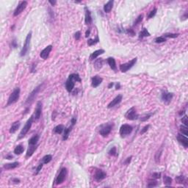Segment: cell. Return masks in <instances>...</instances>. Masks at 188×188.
Returning <instances> with one entry per match:
<instances>
[{
  "instance_id": "db71d44e",
  "label": "cell",
  "mask_w": 188,
  "mask_h": 188,
  "mask_svg": "<svg viewBox=\"0 0 188 188\" xmlns=\"http://www.w3.org/2000/svg\"><path fill=\"white\" fill-rule=\"evenodd\" d=\"M11 46H12L13 48H14V49H15V48L18 46L17 41H16V39H15V38H14L13 40H12V41H11Z\"/></svg>"
},
{
  "instance_id": "f6af8a7d",
  "label": "cell",
  "mask_w": 188,
  "mask_h": 188,
  "mask_svg": "<svg viewBox=\"0 0 188 188\" xmlns=\"http://www.w3.org/2000/svg\"><path fill=\"white\" fill-rule=\"evenodd\" d=\"M126 33L129 35L130 36H135V32L134 31V29H131V28L126 29Z\"/></svg>"
},
{
  "instance_id": "30bf717a",
  "label": "cell",
  "mask_w": 188,
  "mask_h": 188,
  "mask_svg": "<svg viewBox=\"0 0 188 188\" xmlns=\"http://www.w3.org/2000/svg\"><path fill=\"white\" fill-rule=\"evenodd\" d=\"M112 129V125L111 124H104V125H102L101 126V129L99 131V133L101 136L103 137H107L109 134L111 132Z\"/></svg>"
},
{
  "instance_id": "3957f363",
  "label": "cell",
  "mask_w": 188,
  "mask_h": 188,
  "mask_svg": "<svg viewBox=\"0 0 188 188\" xmlns=\"http://www.w3.org/2000/svg\"><path fill=\"white\" fill-rule=\"evenodd\" d=\"M31 38H32V32H29V33L27 34V37H26L24 46H23L22 51L20 52V57H24L28 53L29 49V46H30Z\"/></svg>"
},
{
  "instance_id": "ba28073f",
  "label": "cell",
  "mask_w": 188,
  "mask_h": 188,
  "mask_svg": "<svg viewBox=\"0 0 188 188\" xmlns=\"http://www.w3.org/2000/svg\"><path fill=\"white\" fill-rule=\"evenodd\" d=\"M174 98V93H169L166 90H162L161 94V99L165 104H169L171 100Z\"/></svg>"
},
{
  "instance_id": "8d00e7d4",
  "label": "cell",
  "mask_w": 188,
  "mask_h": 188,
  "mask_svg": "<svg viewBox=\"0 0 188 188\" xmlns=\"http://www.w3.org/2000/svg\"><path fill=\"white\" fill-rule=\"evenodd\" d=\"M52 159V156L51 154H47L46 156H44L42 159V162L44 164H48L49 162H50Z\"/></svg>"
},
{
  "instance_id": "d6a6232c",
  "label": "cell",
  "mask_w": 188,
  "mask_h": 188,
  "mask_svg": "<svg viewBox=\"0 0 188 188\" xmlns=\"http://www.w3.org/2000/svg\"><path fill=\"white\" fill-rule=\"evenodd\" d=\"M68 78L71 79L72 80H73L74 82H82V80L80 78V75L78 73H71L69 75Z\"/></svg>"
},
{
  "instance_id": "ffe728a7",
  "label": "cell",
  "mask_w": 188,
  "mask_h": 188,
  "mask_svg": "<svg viewBox=\"0 0 188 188\" xmlns=\"http://www.w3.org/2000/svg\"><path fill=\"white\" fill-rule=\"evenodd\" d=\"M104 52H105V51L104 50V49H98V50L95 51H93L90 54V60H93L95 59H96L99 56H100L101 54H103Z\"/></svg>"
},
{
  "instance_id": "8fae6325",
  "label": "cell",
  "mask_w": 188,
  "mask_h": 188,
  "mask_svg": "<svg viewBox=\"0 0 188 188\" xmlns=\"http://www.w3.org/2000/svg\"><path fill=\"white\" fill-rule=\"evenodd\" d=\"M66 176H67V169L63 167L60 174L58 176V177L56 178V180H55V182H56V184H61L63 181H65V178H66Z\"/></svg>"
},
{
  "instance_id": "f5cc1de1",
  "label": "cell",
  "mask_w": 188,
  "mask_h": 188,
  "mask_svg": "<svg viewBox=\"0 0 188 188\" xmlns=\"http://www.w3.org/2000/svg\"><path fill=\"white\" fill-rule=\"evenodd\" d=\"M43 165H44V163H43V162L38 165V166L37 167L36 173H35V174H38V173L41 171V169H42V167H43Z\"/></svg>"
},
{
  "instance_id": "6da1fadb",
  "label": "cell",
  "mask_w": 188,
  "mask_h": 188,
  "mask_svg": "<svg viewBox=\"0 0 188 188\" xmlns=\"http://www.w3.org/2000/svg\"><path fill=\"white\" fill-rule=\"evenodd\" d=\"M20 88L19 87H16L13 90V91L11 93V94L10 95L9 98H8V100H7V103L6 104V107L7 106H10V105H12L15 103H16L18 99H19V96H20Z\"/></svg>"
},
{
  "instance_id": "ac0fdd59",
  "label": "cell",
  "mask_w": 188,
  "mask_h": 188,
  "mask_svg": "<svg viewBox=\"0 0 188 188\" xmlns=\"http://www.w3.org/2000/svg\"><path fill=\"white\" fill-rule=\"evenodd\" d=\"M85 24H90L92 23V16H91V12L87 7H85Z\"/></svg>"
},
{
  "instance_id": "7bdbcfd3",
  "label": "cell",
  "mask_w": 188,
  "mask_h": 188,
  "mask_svg": "<svg viewBox=\"0 0 188 188\" xmlns=\"http://www.w3.org/2000/svg\"><path fill=\"white\" fill-rule=\"evenodd\" d=\"M157 44H161V43H164V42H165L166 41V38L165 37H164L163 36H161V37H157L156 39H155V41H154Z\"/></svg>"
},
{
  "instance_id": "52a82bcc",
  "label": "cell",
  "mask_w": 188,
  "mask_h": 188,
  "mask_svg": "<svg viewBox=\"0 0 188 188\" xmlns=\"http://www.w3.org/2000/svg\"><path fill=\"white\" fill-rule=\"evenodd\" d=\"M133 130L132 126L129 124H123L120 128V135L122 138H124L129 135H130Z\"/></svg>"
},
{
  "instance_id": "5b68a950",
  "label": "cell",
  "mask_w": 188,
  "mask_h": 188,
  "mask_svg": "<svg viewBox=\"0 0 188 188\" xmlns=\"http://www.w3.org/2000/svg\"><path fill=\"white\" fill-rule=\"evenodd\" d=\"M42 87V85H39L38 86H37L30 93H29V96L27 97V100H26V102H25V104H31L33 101L35 100V97H36V96L37 95V93H39V91H40V90H41V88Z\"/></svg>"
},
{
  "instance_id": "d6986e66",
  "label": "cell",
  "mask_w": 188,
  "mask_h": 188,
  "mask_svg": "<svg viewBox=\"0 0 188 188\" xmlns=\"http://www.w3.org/2000/svg\"><path fill=\"white\" fill-rule=\"evenodd\" d=\"M74 85H75V82L71 80V79L68 78L66 81V82H65V88H66L67 91L71 93L73 90V87H74Z\"/></svg>"
},
{
  "instance_id": "91938a15",
  "label": "cell",
  "mask_w": 188,
  "mask_h": 188,
  "mask_svg": "<svg viewBox=\"0 0 188 188\" xmlns=\"http://www.w3.org/2000/svg\"><path fill=\"white\" fill-rule=\"evenodd\" d=\"M187 17H188L187 13H186L185 14H184V15H183V16H182V18H181V20H182V21H184V20H186V19L187 18Z\"/></svg>"
},
{
  "instance_id": "7a4b0ae2",
  "label": "cell",
  "mask_w": 188,
  "mask_h": 188,
  "mask_svg": "<svg viewBox=\"0 0 188 188\" xmlns=\"http://www.w3.org/2000/svg\"><path fill=\"white\" fill-rule=\"evenodd\" d=\"M33 121H34V117H33V115H32V116H31L29 119H28V121H27V123H25V125H24V126L23 127V129H22V131H20L19 136H18V140H20V139H22V138H24V137L28 133V131H29V129H31V126H32V124Z\"/></svg>"
},
{
  "instance_id": "6125c7cd",
  "label": "cell",
  "mask_w": 188,
  "mask_h": 188,
  "mask_svg": "<svg viewBox=\"0 0 188 188\" xmlns=\"http://www.w3.org/2000/svg\"><path fill=\"white\" fill-rule=\"evenodd\" d=\"M116 90H118V89H120V88H121V84H120V82H118V83L116 84Z\"/></svg>"
},
{
  "instance_id": "bcb514c9",
  "label": "cell",
  "mask_w": 188,
  "mask_h": 188,
  "mask_svg": "<svg viewBox=\"0 0 188 188\" xmlns=\"http://www.w3.org/2000/svg\"><path fill=\"white\" fill-rule=\"evenodd\" d=\"M181 122L184 125V126H188V118L187 116V115H184V116L181 118Z\"/></svg>"
},
{
  "instance_id": "816d5d0a",
  "label": "cell",
  "mask_w": 188,
  "mask_h": 188,
  "mask_svg": "<svg viewBox=\"0 0 188 188\" xmlns=\"http://www.w3.org/2000/svg\"><path fill=\"white\" fill-rule=\"evenodd\" d=\"M80 37H81V32L77 31V32L74 34V38H75V40L79 41L80 39Z\"/></svg>"
},
{
  "instance_id": "4fadbf2b",
  "label": "cell",
  "mask_w": 188,
  "mask_h": 188,
  "mask_svg": "<svg viewBox=\"0 0 188 188\" xmlns=\"http://www.w3.org/2000/svg\"><path fill=\"white\" fill-rule=\"evenodd\" d=\"M107 176V174L105 172H104L103 171H101L100 169H97L95 171V174H94V179L97 181H100L103 179H104Z\"/></svg>"
},
{
  "instance_id": "9a60e30c",
  "label": "cell",
  "mask_w": 188,
  "mask_h": 188,
  "mask_svg": "<svg viewBox=\"0 0 188 188\" xmlns=\"http://www.w3.org/2000/svg\"><path fill=\"white\" fill-rule=\"evenodd\" d=\"M122 99H123V96L122 95H118L116 98L113 100H112V101L107 105V108H112V107H114L116 105L119 104L121 102Z\"/></svg>"
},
{
  "instance_id": "ab89813d",
  "label": "cell",
  "mask_w": 188,
  "mask_h": 188,
  "mask_svg": "<svg viewBox=\"0 0 188 188\" xmlns=\"http://www.w3.org/2000/svg\"><path fill=\"white\" fill-rule=\"evenodd\" d=\"M108 154L111 156H114V157H117L118 156V153H117V149L116 147L113 146L112 148H110V150L108 152Z\"/></svg>"
},
{
  "instance_id": "f907efd6",
  "label": "cell",
  "mask_w": 188,
  "mask_h": 188,
  "mask_svg": "<svg viewBox=\"0 0 188 188\" xmlns=\"http://www.w3.org/2000/svg\"><path fill=\"white\" fill-rule=\"evenodd\" d=\"M161 177V173H154L152 174V178L154 179H158Z\"/></svg>"
},
{
  "instance_id": "c3c4849f",
  "label": "cell",
  "mask_w": 188,
  "mask_h": 188,
  "mask_svg": "<svg viewBox=\"0 0 188 188\" xmlns=\"http://www.w3.org/2000/svg\"><path fill=\"white\" fill-rule=\"evenodd\" d=\"M152 115V114H147V115H145L144 116L141 117V118L140 119V121H146L147 120H148V119L151 118Z\"/></svg>"
},
{
  "instance_id": "7dc6e473",
  "label": "cell",
  "mask_w": 188,
  "mask_h": 188,
  "mask_svg": "<svg viewBox=\"0 0 188 188\" xmlns=\"http://www.w3.org/2000/svg\"><path fill=\"white\" fill-rule=\"evenodd\" d=\"M10 182L13 184H18L21 182V181H20V179H18L17 178H12L10 179Z\"/></svg>"
},
{
  "instance_id": "e0dca14e",
  "label": "cell",
  "mask_w": 188,
  "mask_h": 188,
  "mask_svg": "<svg viewBox=\"0 0 188 188\" xmlns=\"http://www.w3.org/2000/svg\"><path fill=\"white\" fill-rule=\"evenodd\" d=\"M102 81H103V79L101 77H100L99 76H98V75L94 76L92 78V82H91L92 87H94V88L98 87L101 84Z\"/></svg>"
},
{
  "instance_id": "277c9868",
  "label": "cell",
  "mask_w": 188,
  "mask_h": 188,
  "mask_svg": "<svg viewBox=\"0 0 188 188\" xmlns=\"http://www.w3.org/2000/svg\"><path fill=\"white\" fill-rule=\"evenodd\" d=\"M137 60H138L137 58H133L130 61H129V62H127L126 63H123V64L120 65V67H119L120 71L123 73H126V71H128L129 69H131L134 65H135V63H137Z\"/></svg>"
},
{
  "instance_id": "74e56055",
  "label": "cell",
  "mask_w": 188,
  "mask_h": 188,
  "mask_svg": "<svg viewBox=\"0 0 188 188\" xmlns=\"http://www.w3.org/2000/svg\"><path fill=\"white\" fill-rule=\"evenodd\" d=\"M163 181H164V184L166 186H169L172 183V179L171 177L167 176H163Z\"/></svg>"
},
{
  "instance_id": "9c48e42d",
  "label": "cell",
  "mask_w": 188,
  "mask_h": 188,
  "mask_svg": "<svg viewBox=\"0 0 188 188\" xmlns=\"http://www.w3.org/2000/svg\"><path fill=\"white\" fill-rule=\"evenodd\" d=\"M27 5H28V3L26 1L20 2L19 4L18 5V6L15 8V10H14L13 15L14 16H17V15H18L19 14H21L22 12L24 11V10H25V8L27 7Z\"/></svg>"
},
{
  "instance_id": "f1b7e54d",
  "label": "cell",
  "mask_w": 188,
  "mask_h": 188,
  "mask_svg": "<svg viewBox=\"0 0 188 188\" xmlns=\"http://www.w3.org/2000/svg\"><path fill=\"white\" fill-rule=\"evenodd\" d=\"M24 151V147L22 145H17L14 149V154L16 155H20Z\"/></svg>"
},
{
  "instance_id": "4316f807",
  "label": "cell",
  "mask_w": 188,
  "mask_h": 188,
  "mask_svg": "<svg viewBox=\"0 0 188 188\" xmlns=\"http://www.w3.org/2000/svg\"><path fill=\"white\" fill-rule=\"evenodd\" d=\"M64 129H65V126H64L63 124H60V125H58L56 127H54V132L55 134L60 135V134H62V133L64 131Z\"/></svg>"
},
{
  "instance_id": "9f6ffc18",
  "label": "cell",
  "mask_w": 188,
  "mask_h": 188,
  "mask_svg": "<svg viewBox=\"0 0 188 188\" xmlns=\"http://www.w3.org/2000/svg\"><path fill=\"white\" fill-rule=\"evenodd\" d=\"M71 126H74L77 123V118H72L71 120Z\"/></svg>"
},
{
  "instance_id": "603a6c76",
  "label": "cell",
  "mask_w": 188,
  "mask_h": 188,
  "mask_svg": "<svg viewBox=\"0 0 188 188\" xmlns=\"http://www.w3.org/2000/svg\"><path fill=\"white\" fill-rule=\"evenodd\" d=\"M19 165V162H14L12 163H7V164H5L3 167L5 170H10V169H14L15 167Z\"/></svg>"
},
{
  "instance_id": "7402d4cb",
  "label": "cell",
  "mask_w": 188,
  "mask_h": 188,
  "mask_svg": "<svg viewBox=\"0 0 188 188\" xmlns=\"http://www.w3.org/2000/svg\"><path fill=\"white\" fill-rule=\"evenodd\" d=\"M113 1L110 0L107 3H106L104 6V11L107 13H109L111 11V10L112 9V7H113Z\"/></svg>"
},
{
  "instance_id": "484cf974",
  "label": "cell",
  "mask_w": 188,
  "mask_h": 188,
  "mask_svg": "<svg viewBox=\"0 0 188 188\" xmlns=\"http://www.w3.org/2000/svg\"><path fill=\"white\" fill-rule=\"evenodd\" d=\"M103 63H104V60L102 58H99V59H97L95 63H94V68L96 69V70H99L101 69L103 66Z\"/></svg>"
},
{
  "instance_id": "4dcf8cb0",
  "label": "cell",
  "mask_w": 188,
  "mask_h": 188,
  "mask_svg": "<svg viewBox=\"0 0 188 188\" xmlns=\"http://www.w3.org/2000/svg\"><path fill=\"white\" fill-rule=\"evenodd\" d=\"M176 181L178 184H187V179H185L184 176H179L176 177Z\"/></svg>"
},
{
  "instance_id": "60d3db41",
  "label": "cell",
  "mask_w": 188,
  "mask_h": 188,
  "mask_svg": "<svg viewBox=\"0 0 188 188\" xmlns=\"http://www.w3.org/2000/svg\"><path fill=\"white\" fill-rule=\"evenodd\" d=\"M157 185H158V182L156 180H150L147 184V187H157Z\"/></svg>"
},
{
  "instance_id": "f35d334b",
  "label": "cell",
  "mask_w": 188,
  "mask_h": 188,
  "mask_svg": "<svg viewBox=\"0 0 188 188\" xmlns=\"http://www.w3.org/2000/svg\"><path fill=\"white\" fill-rule=\"evenodd\" d=\"M179 35V33H165L163 35L164 37H170V38H176Z\"/></svg>"
},
{
  "instance_id": "d4e9b609",
  "label": "cell",
  "mask_w": 188,
  "mask_h": 188,
  "mask_svg": "<svg viewBox=\"0 0 188 188\" xmlns=\"http://www.w3.org/2000/svg\"><path fill=\"white\" fill-rule=\"evenodd\" d=\"M107 63L109 65V67L113 70V71H116L117 70V66H116V60L113 58H107Z\"/></svg>"
},
{
  "instance_id": "ee69618b",
  "label": "cell",
  "mask_w": 188,
  "mask_h": 188,
  "mask_svg": "<svg viewBox=\"0 0 188 188\" xmlns=\"http://www.w3.org/2000/svg\"><path fill=\"white\" fill-rule=\"evenodd\" d=\"M157 8H154L152 11L150 12L149 15H148V18L150 19V18H152L153 17H154V15H155L156 13H157Z\"/></svg>"
},
{
  "instance_id": "e575fe53",
  "label": "cell",
  "mask_w": 188,
  "mask_h": 188,
  "mask_svg": "<svg viewBox=\"0 0 188 188\" xmlns=\"http://www.w3.org/2000/svg\"><path fill=\"white\" fill-rule=\"evenodd\" d=\"M179 131L182 133V135H184V136L187 137L188 135V128L187 126H184V125H181L179 127Z\"/></svg>"
},
{
  "instance_id": "680465c9",
  "label": "cell",
  "mask_w": 188,
  "mask_h": 188,
  "mask_svg": "<svg viewBox=\"0 0 188 188\" xmlns=\"http://www.w3.org/2000/svg\"><path fill=\"white\" fill-rule=\"evenodd\" d=\"M49 2L50 3L52 6H54V5H56V3H57V1H51V0H49Z\"/></svg>"
},
{
  "instance_id": "6f0895ef",
  "label": "cell",
  "mask_w": 188,
  "mask_h": 188,
  "mask_svg": "<svg viewBox=\"0 0 188 188\" xmlns=\"http://www.w3.org/2000/svg\"><path fill=\"white\" fill-rule=\"evenodd\" d=\"M35 66H36L35 64H32V68H31V69H30V71L32 73H34L36 71H35Z\"/></svg>"
},
{
  "instance_id": "cb8c5ba5",
  "label": "cell",
  "mask_w": 188,
  "mask_h": 188,
  "mask_svg": "<svg viewBox=\"0 0 188 188\" xmlns=\"http://www.w3.org/2000/svg\"><path fill=\"white\" fill-rule=\"evenodd\" d=\"M20 125H21L20 121H15V122H14V123L12 124V126H11V127L10 129V134H14L15 132L18 129Z\"/></svg>"
},
{
  "instance_id": "83f0119b",
  "label": "cell",
  "mask_w": 188,
  "mask_h": 188,
  "mask_svg": "<svg viewBox=\"0 0 188 188\" xmlns=\"http://www.w3.org/2000/svg\"><path fill=\"white\" fill-rule=\"evenodd\" d=\"M39 135H35L33 137L30 138L29 140V145H35L37 143L38 140H39Z\"/></svg>"
},
{
  "instance_id": "11a10c76",
  "label": "cell",
  "mask_w": 188,
  "mask_h": 188,
  "mask_svg": "<svg viewBox=\"0 0 188 188\" xmlns=\"http://www.w3.org/2000/svg\"><path fill=\"white\" fill-rule=\"evenodd\" d=\"M131 158H132V157H131H131H128L127 159H126V161L124 162V164H125V165H129V164L130 163L131 159Z\"/></svg>"
},
{
  "instance_id": "d590c367",
  "label": "cell",
  "mask_w": 188,
  "mask_h": 188,
  "mask_svg": "<svg viewBox=\"0 0 188 188\" xmlns=\"http://www.w3.org/2000/svg\"><path fill=\"white\" fill-rule=\"evenodd\" d=\"M162 154V148L159 149V151H157V153L155 154V156H154V160L157 163H159L160 158H161V155Z\"/></svg>"
},
{
  "instance_id": "8992f818",
  "label": "cell",
  "mask_w": 188,
  "mask_h": 188,
  "mask_svg": "<svg viewBox=\"0 0 188 188\" xmlns=\"http://www.w3.org/2000/svg\"><path fill=\"white\" fill-rule=\"evenodd\" d=\"M125 118L129 121H135V120L138 119L139 115L137 113L135 108L134 107H132L129 109L127 110V112L125 114Z\"/></svg>"
},
{
  "instance_id": "f546056e",
  "label": "cell",
  "mask_w": 188,
  "mask_h": 188,
  "mask_svg": "<svg viewBox=\"0 0 188 188\" xmlns=\"http://www.w3.org/2000/svg\"><path fill=\"white\" fill-rule=\"evenodd\" d=\"M150 35H151V34L148 32V29H145V28H143V30L139 34V39H142V38H143L145 37H149Z\"/></svg>"
},
{
  "instance_id": "1f68e13d",
  "label": "cell",
  "mask_w": 188,
  "mask_h": 188,
  "mask_svg": "<svg viewBox=\"0 0 188 188\" xmlns=\"http://www.w3.org/2000/svg\"><path fill=\"white\" fill-rule=\"evenodd\" d=\"M72 126H70V127H68V128H65V129H64V134H63V140L65 141L66 140H68V138L69 137V134H70V132H71V129H72Z\"/></svg>"
},
{
  "instance_id": "e7e4bbea",
  "label": "cell",
  "mask_w": 188,
  "mask_h": 188,
  "mask_svg": "<svg viewBox=\"0 0 188 188\" xmlns=\"http://www.w3.org/2000/svg\"><path fill=\"white\" fill-rule=\"evenodd\" d=\"M114 85V83L113 82H110L109 84V85H108V88L109 89H110L111 87H112V86Z\"/></svg>"
},
{
  "instance_id": "2e32d148",
  "label": "cell",
  "mask_w": 188,
  "mask_h": 188,
  "mask_svg": "<svg viewBox=\"0 0 188 188\" xmlns=\"http://www.w3.org/2000/svg\"><path fill=\"white\" fill-rule=\"evenodd\" d=\"M177 140L179 141V143H181L185 148H187L188 147V139L186 136L184 135H182L181 134H179L177 135Z\"/></svg>"
},
{
  "instance_id": "681fc988",
  "label": "cell",
  "mask_w": 188,
  "mask_h": 188,
  "mask_svg": "<svg viewBox=\"0 0 188 188\" xmlns=\"http://www.w3.org/2000/svg\"><path fill=\"white\" fill-rule=\"evenodd\" d=\"M149 127H150V125H146V126H145L144 127L141 129V131H140V135H143L144 133H145L148 130Z\"/></svg>"
},
{
  "instance_id": "44dd1931",
  "label": "cell",
  "mask_w": 188,
  "mask_h": 188,
  "mask_svg": "<svg viewBox=\"0 0 188 188\" xmlns=\"http://www.w3.org/2000/svg\"><path fill=\"white\" fill-rule=\"evenodd\" d=\"M37 145H29L27 152V154H26V158H29L31 156H32V154H34V152H35V150L37 149Z\"/></svg>"
},
{
  "instance_id": "be15d7a7",
  "label": "cell",
  "mask_w": 188,
  "mask_h": 188,
  "mask_svg": "<svg viewBox=\"0 0 188 188\" xmlns=\"http://www.w3.org/2000/svg\"><path fill=\"white\" fill-rule=\"evenodd\" d=\"M13 157L11 154H8V155L6 156V159H13Z\"/></svg>"
},
{
  "instance_id": "836d02e7",
  "label": "cell",
  "mask_w": 188,
  "mask_h": 188,
  "mask_svg": "<svg viewBox=\"0 0 188 188\" xmlns=\"http://www.w3.org/2000/svg\"><path fill=\"white\" fill-rule=\"evenodd\" d=\"M99 36L98 35H96V37L94 38V39H88V41H87V44H88V46H93V45H95V44H96L97 43H99Z\"/></svg>"
},
{
  "instance_id": "b9f144b4",
  "label": "cell",
  "mask_w": 188,
  "mask_h": 188,
  "mask_svg": "<svg viewBox=\"0 0 188 188\" xmlns=\"http://www.w3.org/2000/svg\"><path fill=\"white\" fill-rule=\"evenodd\" d=\"M143 15L141 14L139 16H138V18H137V19L135 20V22H134V24H133V26L135 27V26H137L138 24H139L140 22L143 21Z\"/></svg>"
},
{
  "instance_id": "94428289",
  "label": "cell",
  "mask_w": 188,
  "mask_h": 188,
  "mask_svg": "<svg viewBox=\"0 0 188 188\" xmlns=\"http://www.w3.org/2000/svg\"><path fill=\"white\" fill-rule=\"evenodd\" d=\"M90 29H87V31H86V32H85V37H87L90 35Z\"/></svg>"
},
{
  "instance_id": "5bb4252c",
  "label": "cell",
  "mask_w": 188,
  "mask_h": 188,
  "mask_svg": "<svg viewBox=\"0 0 188 188\" xmlns=\"http://www.w3.org/2000/svg\"><path fill=\"white\" fill-rule=\"evenodd\" d=\"M51 50H52V46L51 45L47 46L44 49L41 51V52L40 54V57L42 58V59H44V60H46L47 58H49V54H50Z\"/></svg>"
},
{
  "instance_id": "7c38bea8",
  "label": "cell",
  "mask_w": 188,
  "mask_h": 188,
  "mask_svg": "<svg viewBox=\"0 0 188 188\" xmlns=\"http://www.w3.org/2000/svg\"><path fill=\"white\" fill-rule=\"evenodd\" d=\"M42 108H43L42 102L41 101H37L36 108L35 109V112L33 114V117H34L35 120H38L41 118V112H42Z\"/></svg>"
}]
</instances>
